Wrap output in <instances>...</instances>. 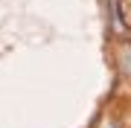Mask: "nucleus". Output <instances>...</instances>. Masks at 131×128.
<instances>
[{"instance_id":"7ed1b4c3","label":"nucleus","mask_w":131,"mask_h":128,"mask_svg":"<svg viewBox=\"0 0 131 128\" xmlns=\"http://www.w3.org/2000/svg\"><path fill=\"white\" fill-rule=\"evenodd\" d=\"M99 128H117V122H114V119H105V122L99 125Z\"/></svg>"},{"instance_id":"f03ea898","label":"nucleus","mask_w":131,"mask_h":128,"mask_svg":"<svg viewBox=\"0 0 131 128\" xmlns=\"http://www.w3.org/2000/svg\"><path fill=\"white\" fill-rule=\"evenodd\" d=\"M108 6H111V24H114V29H119V32H122V15H119V3H117V0H108Z\"/></svg>"},{"instance_id":"f257e3e1","label":"nucleus","mask_w":131,"mask_h":128,"mask_svg":"<svg viewBox=\"0 0 131 128\" xmlns=\"http://www.w3.org/2000/svg\"><path fill=\"white\" fill-rule=\"evenodd\" d=\"M117 67H119V73L125 79H131V44H119L117 47Z\"/></svg>"}]
</instances>
